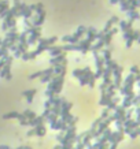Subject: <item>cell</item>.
I'll return each instance as SVG.
<instances>
[{"mask_svg": "<svg viewBox=\"0 0 140 149\" xmlns=\"http://www.w3.org/2000/svg\"><path fill=\"white\" fill-rule=\"evenodd\" d=\"M65 60H66V52H62L58 56H52V59H50V63L52 66H55V64H59V63H63Z\"/></svg>", "mask_w": 140, "mask_h": 149, "instance_id": "6da1fadb", "label": "cell"}, {"mask_svg": "<svg viewBox=\"0 0 140 149\" xmlns=\"http://www.w3.org/2000/svg\"><path fill=\"white\" fill-rule=\"evenodd\" d=\"M91 44H92V43H89L87 38H85V40H80V41H78V45H80V52L87 53V52L91 49V47H92Z\"/></svg>", "mask_w": 140, "mask_h": 149, "instance_id": "7a4b0ae2", "label": "cell"}, {"mask_svg": "<svg viewBox=\"0 0 140 149\" xmlns=\"http://www.w3.org/2000/svg\"><path fill=\"white\" fill-rule=\"evenodd\" d=\"M96 33H98V31L95 30V27H88V29H87L85 34H87V40H88L89 43H92V41L96 40Z\"/></svg>", "mask_w": 140, "mask_h": 149, "instance_id": "3957f363", "label": "cell"}, {"mask_svg": "<svg viewBox=\"0 0 140 149\" xmlns=\"http://www.w3.org/2000/svg\"><path fill=\"white\" fill-rule=\"evenodd\" d=\"M44 120H45V119L43 118V116H36V118L28 120V126H32V127H34V126H37V124H43V123H44Z\"/></svg>", "mask_w": 140, "mask_h": 149, "instance_id": "277c9868", "label": "cell"}, {"mask_svg": "<svg viewBox=\"0 0 140 149\" xmlns=\"http://www.w3.org/2000/svg\"><path fill=\"white\" fill-rule=\"evenodd\" d=\"M36 89H32V90H25V92H22V96L26 97V101L28 103H32L33 101V97H34V94H36Z\"/></svg>", "mask_w": 140, "mask_h": 149, "instance_id": "5b68a950", "label": "cell"}, {"mask_svg": "<svg viewBox=\"0 0 140 149\" xmlns=\"http://www.w3.org/2000/svg\"><path fill=\"white\" fill-rule=\"evenodd\" d=\"M47 51L50 52V55H51V56H58L59 53H62V52H63L61 47H55V45H51V47H48V48H47Z\"/></svg>", "mask_w": 140, "mask_h": 149, "instance_id": "8992f818", "label": "cell"}, {"mask_svg": "<svg viewBox=\"0 0 140 149\" xmlns=\"http://www.w3.org/2000/svg\"><path fill=\"white\" fill-rule=\"evenodd\" d=\"M65 71H66V64H63V63H59V64L54 66V75H59Z\"/></svg>", "mask_w": 140, "mask_h": 149, "instance_id": "52a82bcc", "label": "cell"}, {"mask_svg": "<svg viewBox=\"0 0 140 149\" xmlns=\"http://www.w3.org/2000/svg\"><path fill=\"white\" fill-rule=\"evenodd\" d=\"M34 131H36V136L37 137H43L45 136L47 129L44 127V124H37V126H34Z\"/></svg>", "mask_w": 140, "mask_h": 149, "instance_id": "ba28073f", "label": "cell"}, {"mask_svg": "<svg viewBox=\"0 0 140 149\" xmlns=\"http://www.w3.org/2000/svg\"><path fill=\"white\" fill-rule=\"evenodd\" d=\"M117 22H118V18H117V17H113V18H111L107 22V23H106V26H104L103 31H104V33H106V31H108L111 27H113V25H114V23H117Z\"/></svg>", "mask_w": 140, "mask_h": 149, "instance_id": "9c48e42d", "label": "cell"}, {"mask_svg": "<svg viewBox=\"0 0 140 149\" xmlns=\"http://www.w3.org/2000/svg\"><path fill=\"white\" fill-rule=\"evenodd\" d=\"M85 75H87V78H88V86L89 88H94V86H95V80H96L95 75L92 74V71H91V70H89Z\"/></svg>", "mask_w": 140, "mask_h": 149, "instance_id": "30bf717a", "label": "cell"}, {"mask_svg": "<svg viewBox=\"0 0 140 149\" xmlns=\"http://www.w3.org/2000/svg\"><path fill=\"white\" fill-rule=\"evenodd\" d=\"M132 21H128V22H125V21H121L120 22V27H121L122 31H127V30H131L132 27Z\"/></svg>", "mask_w": 140, "mask_h": 149, "instance_id": "8fae6325", "label": "cell"}, {"mask_svg": "<svg viewBox=\"0 0 140 149\" xmlns=\"http://www.w3.org/2000/svg\"><path fill=\"white\" fill-rule=\"evenodd\" d=\"M85 31H87V27L85 26H78V29H77V31L73 34V36H76L77 38H80L81 40V37H83L84 34H85Z\"/></svg>", "mask_w": 140, "mask_h": 149, "instance_id": "7c38bea8", "label": "cell"}, {"mask_svg": "<svg viewBox=\"0 0 140 149\" xmlns=\"http://www.w3.org/2000/svg\"><path fill=\"white\" fill-rule=\"evenodd\" d=\"M10 70H11V64H4L3 68L0 70V77H1V78H4V77L10 73Z\"/></svg>", "mask_w": 140, "mask_h": 149, "instance_id": "4fadbf2b", "label": "cell"}, {"mask_svg": "<svg viewBox=\"0 0 140 149\" xmlns=\"http://www.w3.org/2000/svg\"><path fill=\"white\" fill-rule=\"evenodd\" d=\"M52 77H54V74H43L40 77V82L41 84H47V82H50L52 80Z\"/></svg>", "mask_w": 140, "mask_h": 149, "instance_id": "5bb4252c", "label": "cell"}, {"mask_svg": "<svg viewBox=\"0 0 140 149\" xmlns=\"http://www.w3.org/2000/svg\"><path fill=\"white\" fill-rule=\"evenodd\" d=\"M103 45H104V41H103V40H98V43H96L95 45H92L91 49L92 51H99V49H102L103 48Z\"/></svg>", "mask_w": 140, "mask_h": 149, "instance_id": "9a60e30c", "label": "cell"}, {"mask_svg": "<svg viewBox=\"0 0 140 149\" xmlns=\"http://www.w3.org/2000/svg\"><path fill=\"white\" fill-rule=\"evenodd\" d=\"M18 114L19 112H15V111L4 114V115H3V119H15V118H18Z\"/></svg>", "mask_w": 140, "mask_h": 149, "instance_id": "2e32d148", "label": "cell"}, {"mask_svg": "<svg viewBox=\"0 0 140 149\" xmlns=\"http://www.w3.org/2000/svg\"><path fill=\"white\" fill-rule=\"evenodd\" d=\"M103 60H104L106 64H108V63L111 62V53H110V51H104L103 52Z\"/></svg>", "mask_w": 140, "mask_h": 149, "instance_id": "e0dca14e", "label": "cell"}, {"mask_svg": "<svg viewBox=\"0 0 140 149\" xmlns=\"http://www.w3.org/2000/svg\"><path fill=\"white\" fill-rule=\"evenodd\" d=\"M62 119L61 120H57V122H54V123H50L51 124V129L52 130H61V126H62Z\"/></svg>", "mask_w": 140, "mask_h": 149, "instance_id": "ac0fdd59", "label": "cell"}, {"mask_svg": "<svg viewBox=\"0 0 140 149\" xmlns=\"http://www.w3.org/2000/svg\"><path fill=\"white\" fill-rule=\"evenodd\" d=\"M58 118H59L58 115H55L54 112H51V114H50V115L45 118V120H48L50 123H54V122H57V120H58Z\"/></svg>", "mask_w": 140, "mask_h": 149, "instance_id": "d6986e66", "label": "cell"}, {"mask_svg": "<svg viewBox=\"0 0 140 149\" xmlns=\"http://www.w3.org/2000/svg\"><path fill=\"white\" fill-rule=\"evenodd\" d=\"M24 115H25V118L28 119V120H30V119L36 118V114H34L33 111H30V110H26V111L24 112Z\"/></svg>", "mask_w": 140, "mask_h": 149, "instance_id": "ffe728a7", "label": "cell"}, {"mask_svg": "<svg viewBox=\"0 0 140 149\" xmlns=\"http://www.w3.org/2000/svg\"><path fill=\"white\" fill-rule=\"evenodd\" d=\"M7 8H10V7H8V1H6V0H0V13L6 11Z\"/></svg>", "mask_w": 140, "mask_h": 149, "instance_id": "44dd1931", "label": "cell"}, {"mask_svg": "<svg viewBox=\"0 0 140 149\" xmlns=\"http://www.w3.org/2000/svg\"><path fill=\"white\" fill-rule=\"evenodd\" d=\"M78 81H80V85H81V86H85V85H88V78H87V75H85V74L81 75V77L78 78Z\"/></svg>", "mask_w": 140, "mask_h": 149, "instance_id": "7402d4cb", "label": "cell"}, {"mask_svg": "<svg viewBox=\"0 0 140 149\" xmlns=\"http://www.w3.org/2000/svg\"><path fill=\"white\" fill-rule=\"evenodd\" d=\"M41 11H44V6H43V3H37V4H36V11H34V13L38 14V13H41Z\"/></svg>", "mask_w": 140, "mask_h": 149, "instance_id": "603a6c76", "label": "cell"}, {"mask_svg": "<svg viewBox=\"0 0 140 149\" xmlns=\"http://www.w3.org/2000/svg\"><path fill=\"white\" fill-rule=\"evenodd\" d=\"M43 74V71H37V73H34V74H30L29 75V80H36V78H40Z\"/></svg>", "mask_w": 140, "mask_h": 149, "instance_id": "cb8c5ba5", "label": "cell"}, {"mask_svg": "<svg viewBox=\"0 0 140 149\" xmlns=\"http://www.w3.org/2000/svg\"><path fill=\"white\" fill-rule=\"evenodd\" d=\"M51 107H52V101H51V99H48L44 103V110H51Z\"/></svg>", "mask_w": 140, "mask_h": 149, "instance_id": "d4e9b609", "label": "cell"}, {"mask_svg": "<svg viewBox=\"0 0 140 149\" xmlns=\"http://www.w3.org/2000/svg\"><path fill=\"white\" fill-rule=\"evenodd\" d=\"M57 140H58V142H59V144H63L65 142V134H62V133H61V134H58Z\"/></svg>", "mask_w": 140, "mask_h": 149, "instance_id": "484cf974", "label": "cell"}, {"mask_svg": "<svg viewBox=\"0 0 140 149\" xmlns=\"http://www.w3.org/2000/svg\"><path fill=\"white\" fill-rule=\"evenodd\" d=\"M94 75H95V78H100V77L103 75V68H98V70H96V73Z\"/></svg>", "mask_w": 140, "mask_h": 149, "instance_id": "4316f807", "label": "cell"}, {"mask_svg": "<svg viewBox=\"0 0 140 149\" xmlns=\"http://www.w3.org/2000/svg\"><path fill=\"white\" fill-rule=\"evenodd\" d=\"M45 96L50 99V97H52V96H54V92H52L51 89H47V90H45Z\"/></svg>", "mask_w": 140, "mask_h": 149, "instance_id": "83f0119b", "label": "cell"}, {"mask_svg": "<svg viewBox=\"0 0 140 149\" xmlns=\"http://www.w3.org/2000/svg\"><path fill=\"white\" fill-rule=\"evenodd\" d=\"M50 114H51V110H44V114H43V115H41V116H43V118H47V116H48V115H50Z\"/></svg>", "mask_w": 140, "mask_h": 149, "instance_id": "f1b7e54d", "label": "cell"}, {"mask_svg": "<svg viewBox=\"0 0 140 149\" xmlns=\"http://www.w3.org/2000/svg\"><path fill=\"white\" fill-rule=\"evenodd\" d=\"M28 136H29V137H32V136H36V131H34V127H33L32 130H29V131H28Z\"/></svg>", "mask_w": 140, "mask_h": 149, "instance_id": "f546056e", "label": "cell"}, {"mask_svg": "<svg viewBox=\"0 0 140 149\" xmlns=\"http://www.w3.org/2000/svg\"><path fill=\"white\" fill-rule=\"evenodd\" d=\"M107 115H108V110H104V111L102 112V119L107 118Z\"/></svg>", "mask_w": 140, "mask_h": 149, "instance_id": "4dcf8cb0", "label": "cell"}, {"mask_svg": "<svg viewBox=\"0 0 140 149\" xmlns=\"http://www.w3.org/2000/svg\"><path fill=\"white\" fill-rule=\"evenodd\" d=\"M19 124H21V126H28V119H24V120H19Z\"/></svg>", "mask_w": 140, "mask_h": 149, "instance_id": "1f68e13d", "label": "cell"}, {"mask_svg": "<svg viewBox=\"0 0 140 149\" xmlns=\"http://www.w3.org/2000/svg\"><path fill=\"white\" fill-rule=\"evenodd\" d=\"M4 78H6V80H8V81H10V80L13 78V75H11V73H8V74H7L6 77H4Z\"/></svg>", "mask_w": 140, "mask_h": 149, "instance_id": "d6a6232c", "label": "cell"}, {"mask_svg": "<svg viewBox=\"0 0 140 149\" xmlns=\"http://www.w3.org/2000/svg\"><path fill=\"white\" fill-rule=\"evenodd\" d=\"M52 149H62V145H61V144H59V145H55Z\"/></svg>", "mask_w": 140, "mask_h": 149, "instance_id": "836d02e7", "label": "cell"}, {"mask_svg": "<svg viewBox=\"0 0 140 149\" xmlns=\"http://www.w3.org/2000/svg\"><path fill=\"white\" fill-rule=\"evenodd\" d=\"M22 149H32V148H29V146H24Z\"/></svg>", "mask_w": 140, "mask_h": 149, "instance_id": "e575fe53", "label": "cell"}, {"mask_svg": "<svg viewBox=\"0 0 140 149\" xmlns=\"http://www.w3.org/2000/svg\"><path fill=\"white\" fill-rule=\"evenodd\" d=\"M1 43H3V40H1V38H0V45H1Z\"/></svg>", "mask_w": 140, "mask_h": 149, "instance_id": "d590c367", "label": "cell"}]
</instances>
